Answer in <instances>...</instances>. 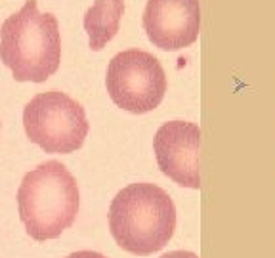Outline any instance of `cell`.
Returning a JSON list of instances; mask_svg holds the SVG:
<instances>
[{
  "instance_id": "cell-9",
  "label": "cell",
  "mask_w": 275,
  "mask_h": 258,
  "mask_svg": "<svg viewBox=\"0 0 275 258\" xmlns=\"http://www.w3.org/2000/svg\"><path fill=\"white\" fill-rule=\"evenodd\" d=\"M67 258H107L103 257L101 253H96V251H79V253H73Z\"/></svg>"
},
{
  "instance_id": "cell-2",
  "label": "cell",
  "mask_w": 275,
  "mask_h": 258,
  "mask_svg": "<svg viewBox=\"0 0 275 258\" xmlns=\"http://www.w3.org/2000/svg\"><path fill=\"white\" fill-rule=\"evenodd\" d=\"M0 60L18 83H44L61 62V35L54 14L27 0L0 27Z\"/></svg>"
},
{
  "instance_id": "cell-7",
  "label": "cell",
  "mask_w": 275,
  "mask_h": 258,
  "mask_svg": "<svg viewBox=\"0 0 275 258\" xmlns=\"http://www.w3.org/2000/svg\"><path fill=\"white\" fill-rule=\"evenodd\" d=\"M143 31L164 52L191 46L201 33V0H147Z\"/></svg>"
},
{
  "instance_id": "cell-10",
  "label": "cell",
  "mask_w": 275,
  "mask_h": 258,
  "mask_svg": "<svg viewBox=\"0 0 275 258\" xmlns=\"http://www.w3.org/2000/svg\"><path fill=\"white\" fill-rule=\"evenodd\" d=\"M160 258H199L195 253H189V251H172V253H166Z\"/></svg>"
},
{
  "instance_id": "cell-8",
  "label": "cell",
  "mask_w": 275,
  "mask_h": 258,
  "mask_svg": "<svg viewBox=\"0 0 275 258\" xmlns=\"http://www.w3.org/2000/svg\"><path fill=\"white\" fill-rule=\"evenodd\" d=\"M124 16V0H94L84 14V29L88 33V46L94 52L103 50L120 29Z\"/></svg>"
},
{
  "instance_id": "cell-3",
  "label": "cell",
  "mask_w": 275,
  "mask_h": 258,
  "mask_svg": "<svg viewBox=\"0 0 275 258\" xmlns=\"http://www.w3.org/2000/svg\"><path fill=\"white\" fill-rule=\"evenodd\" d=\"M77 180L59 161H48L23 176L18 190V211L35 241L59 237L79 215Z\"/></svg>"
},
{
  "instance_id": "cell-4",
  "label": "cell",
  "mask_w": 275,
  "mask_h": 258,
  "mask_svg": "<svg viewBox=\"0 0 275 258\" xmlns=\"http://www.w3.org/2000/svg\"><path fill=\"white\" fill-rule=\"evenodd\" d=\"M23 127L33 144L61 155L80 150L90 130L84 108L59 90L37 94L25 106Z\"/></svg>"
},
{
  "instance_id": "cell-1",
  "label": "cell",
  "mask_w": 275,
  "mask_h": 258,
  "mask_svg": "<svg viewBox=\"0 0 275 258\" xmlns=\"http://www.w3.org/2000/svg\"><path fill=\"white\" fill-rule=\"evenodd\" d=\"M115 243L138 257L162 251L176 230V207L162 188L138 182L122 188L109 207Z\"/></svg>"
},
{
  "instance_id": "cell-5",
  "label": "cell",
  "mask_w": 275,
  "mask_h": 258,
  "mask_svg": "<svg viewBox=\"0 0 275 258\" xmlns=\"http://www.w3.org/2000/svg\"><path fill=\"white\" fill-rule=\"evenodd\" d=\"M105 86L117 108L143 115L160 106L168 81L162 65L153 54L130 48L111 58Z\"/></svg>"
},
{
  "instance_id": "cell-6",
  "label": "cell",
  "mask_w": 275,
  "mask_h": 258,
  "mask_svg": "<svg viewBox=\"0 0 275 258\" xmlns=\"http://www.w3.org/2000/svg\"><path fill=\"white\" fill-rule=\"evenodd\" d=\"M153 151L160 172L182 188H201V129L187 121L164 123L155 138Z\"/></svg>"
}]
</instances>
